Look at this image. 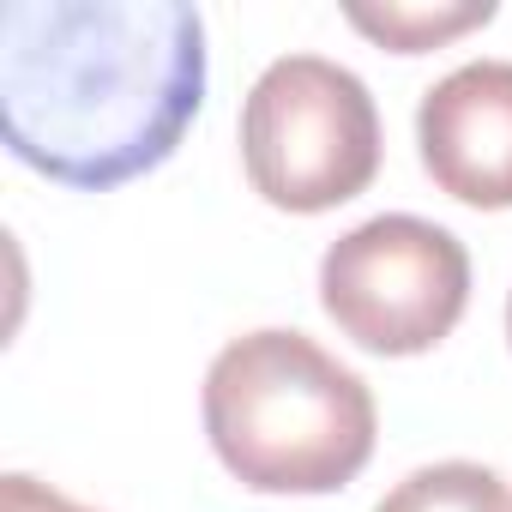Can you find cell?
Listing matches in <instances>:
<instances>
[{
    "instance_id": "1",
    "label": "cell",
    "mask_w": 512,
    "mask_h": 512,
    "mask_svg": "<svg viewBox=\"0 0 512 512\" xmlns=\"http://www.w3.org/2000/svg\"><path fill=\"white\" fill-rule=\"evenodd\" d=\"M205 79V19L187 0H13L0 13L7 151L79 193L169 163Z\"/></svg>"
},
{
    "instance_id": "2",
    "label": "cell",
    "mask_w": 512,
    "mask_h": 512,
    "mask_svg": "<svg viewBox=\"0 0 512 512\" xmlns=\"http://www.w3.org/2000/svg\"><path fill=\"white\" fill-rule=\"evenodd\" d=\"M205 434L253 494H332L374 458V392L308 332H247L205 368Z\"/></svg>"
},
{
    "instance_id": "3",
    "label": "cell",
    "mask_w": 512,
    "mask_h": 512,
    "mask_svg": "<svg viewBox=\"0 0 512 512\" xmlns=\"http://www.w3.org/2000/svg\"><path fill=\"white\" fill-rule=\"evenodd\" d=\"M241 163L266 205L332 211L380 175V109L350 67L284 55L241 103Z\"/></svg>"
},
{
    "instance_id": "4",
    "label": "cell",
    "mask_w": 512,
    "mask_h": 512,
    "mask_svg": "<svg viewBox=\"0 0 512 512\" xmlns=\"http://www.w3.org/2000/svg\"><path fill=\"white\" fill-rule=\"evenodd\" d=\"M470 302V253L446 223L386 211L338 235L320 260V308L374 356L434 350Z\"/></svg>"
},
{
    "instance_id": "5",
    "label": "cell",
    "mask_w": 512,
    "mask_h": 512,
    "mask_svg": "<svg viewBox=\"0 0 512 512\" xmlns=\"http://www.w3.org/2000/svg\"><path fill=\"white\" fill-rule=\"evenodd\" d=\"M422 169L476 211L512 205V61H464L416 103Z\"/></svg>"
},
{
    "instance_id": "6",
    "label": "cell",
    "mask_w": 512,
    "mask_h": 512,
    "mask_svg": "<svg viewBox=\"0 0 512 512\" xmlns=\"http://www.w3.org/2000/svg\"><path fill=\"white\" fill-rule=\"evenodd\" d=\"M374 512H512V482L488 464L446 458L410 470Z\"/></svg>"
},
{
    "instance_id": "7",
    "label": "cell",
    "mask_w": 512,
    "mask_h": 512,
    "mask_svg": "<svg viewBox=\"0 0 512 512\" xmlns=\"http://www.w3.org/2000/svg\"><path fill=\"white\" fill-rule=\"evenodd\" d=\"M362 37L398 49V55H422L470 25H488L494 19V0H464V7H410V0H392V7H350L344 13Z\"/></svg>"
},
{
    "instance_id": "8",
    "label": "cell",
    "mask_w": 512,
    "mask_h": 512,
    "mask_svg": "<svg viewBox=\"0 0 512 512\" xmlns=\"http://www.w3.org/2000/svg\"><path fill=\"white\" fill-rule=\"evenodd\" d=\"M0 500H7V512H97V506H79V500L55 494L49 482H37L25 470H13L7 482H0Z\"/></svg>"
},
{
    "instance_id": "9",
    "label": "cell",
    "mask_w": 512,
    "mask_h": 512,
    "mask_svg": "<svg viewBox=\"0 0 512 512\" xmlns=\"http://www.w3.org/2000/svg\"><path fill=\"white\" fill-rule=\"evenodd\" d=\"M506 338H512V296H506Z\"/></svg>"
}]
</instances>
